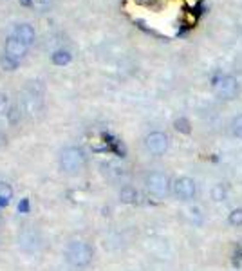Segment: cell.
<instances>
[{
    "mask_svg": "<svg viewBox=\"0 0 242 271\" xmlns=\"http://www.w3.org/2000/svg\"><path fill=\"white\" fill-rule=\"evenodd\" d=\"M7 103H9V99H7V94L0 93V114H6L9 112V109H7Z\"/></svg>",
    "mask_w": 242,
    "mask_h": 271,
    "instance_id": "obj_20",
    "label": "cell"
},
{
    "mask_svg": "<svg viewBox=\"0 0 242 271\" xmlns=\"http://www.w3.org/2000/svg\"><path fill=\"white\" fill-rule=\"evenodd\" d=\"M168 145H170V139L165 132H150L146 138H145V148L148 150L152 156H165L168 150Z\"/></svg>",
    "mask_w": 242,
    "mask_h": 271,
    "instance_id": "obj_5",
    "label": "cell"
},
{
    "mask_svg": "<svg viewBox=\"0 0 242 271\" xmlns=\"http://www.w3.org/2000/svg\"><path fill=\"white\" fill-rule=\"evenodd\" d=\"M0 221H2V214H0Z\"/></svg>",
    "mask_w": 242,
    "mask_h": 271,
    "instance_id": "obj_24",
    "label": "cell"
},
{
    "mask_svg": "<svg viewBox=\"0 0 242 271\" xmlns=\"http://www.w3.org/2000/svg\"><path fill=\"white\" fill-rule=\"evenodd\" d=\"M210 196H212V199H214L215 202H222V201H226V197H228V188H226L222 183H217V185L212 186Z\"/></svg>",
    "mask_w": 242,
    "mask_h": 271,
    "instance_id": "obj_12",
    "label": "cell"
},
{
    "mask_svg": "<svg viewBox=\"0 0 242 271\" xmlns=\"http://www.w3.org/2000/svg\"><path fill=\"white\" fill-rule=\"evenodd\" d=\"M42 99H44V85L40 81H31L20 96V105H22L25 114L33 116L40 110Z\"/></svg>",
    "mask_w": 242,
    "mask_h": 271,
    "instance_id": "obj_3",
    "label": "cell"
},
{
    "mask_svg": "<svg viewBox=\"0 0 242 271\" xmlns=\"http://www.w3.org/2000/svg\"><path fill=\"white\" fill-rule=\"evenodd\" d=\"M173 128L177 130L179 134H190L192 132V123H190V120L188 118H177L175 122H173Z\"/></svg>",
    "mask_w": 242,
    "mask_h": 271,
    "instance_id": "obj_13",
    "label": "cell"
},
{
    "mask_svg": "<svg viewBox=\"0 0 242 271\" xmlns=\"http://www.w3.org/2000/svg\"><path fill=\"white\" fill-rule=\"evenodd\" d=\"M4 143H6V138H4V136H2V134H0V148H2V147H4Z\"/></svg>",
    "mask_w": 242,
    "mask_h": 271,
    "instance_id": "obj_23",
    "label": "cell"
},
{
    "mask_svg": "<svg viewBox=\"0 0 242 271\" xmlns=\"http://www.w3.org/2000/svg\"><path fill=\"white\" fill-rule=\"evenodd\" d=\"M172 190H173V196L177 197L179 201H192L195 197V192H197V185L195 181L192 177H183L175 179V183L172 185Z\"/></svg>",
    "mask_w": 242,
    "mask_h": 271,
    "instance_id": "obj_6",
    "label": "cell"
},
{
    "mask_svg": "<svg viewBox=\"0 0 242 271\" xmlns=\"http://www.w3.org/2000/svg\"><path fill=\"white\" fill-rule=\"evenodd\" d=\"M13 36H15L17 40L22 42V44H25L27 47H31V44L35 42V29L31 27L29 24H20V25L15 27Z\"/></svg>",
    "mask_w": 242,
    "mask_h": 271,
    "instance_id": "obj_9",
    "label": "cell"
},
{
    "mask_svg": "<svg viewBox=\"0 0 242 271\" xmlns=\"http://www.w3.org/2000/svg\"><path fill=\"white\" fill-rule=\"evenodd\" d=\"M228 222L235 228H241L242 226V208H235L231 210V214L228 215Z\"/></svg>",
    "mask_w": 242,
    "mask_h": 271,
    "instance_id": "obj_16",
    "label": "cell"
},
{
    "mask_svg": "<svg viewBox=\"0 0 242 271\" xmlns=\"http://www.w3.org/2000/svg\"><path fill=\"white\" fill-rule=\"evenodd\" d=\"M13 199V188L11 185H7L4 181H0V208L7 206Z\"/></svg>",
    "mask_w": 242,
    "mask_h": 271,
    "instance_id": "obj_11",
    "label": "cell"
},
{
    "mask_svg": "<svg viewBox=\"0 0 242 271\" xmlns=\"http://www.w3.org/2000/svg\"><path fill=\"white\" fill-rule=\"evenodd\" d=\"M94 249L93 246L85 241H71L65 248V259L73 268H87V266L93 262Z\"/></svg>",
    "mask_w": 242,
    "mask_h": 271,
    "instance_id": "obj_1",
    "label": "cell"
},
{
    "mask_svg": "<svg viewBox=\"0 0 242 271\" xmlns=\"http://www.w3.org/2000/svg\"><path fill=\"white\" fill-rule=\"evenodd\" d=\"M215 91L222 99H233L239 94V81H237L235 76L231 74L220 76L215 83Z\"/></svg>",
    "mask_w": 242,
    "mask_h": 271,
    "instance_id": "obj_7",
    "label": "cell"
},
{
    "mask_svg": "<svg viewBox=\"0 0 242 271\" xmlns=\"http://www.w3.org/2000/svg\"><path fill=\"white\" fill-rule=\"evenodd\" d=\"M0 65H2V67H4L6 71H15V69H17L18 62H15V60H11L9 56H6V54H4V56L0 58Z\"/></svg>",
    "mask_w": 242,
    "mask_h": 271,
    "instance_id": "obj_18",
    "label": "cell"
},
{
    "mask_svg": "<svg viewBox=\"0 0 242 271\" xmlns=\"http://www.w3.org/2000/svg\"><path fill=\"white\" fill-rule=\"evenodd\" d=\"M29 210V201L27 199H24L20 204H18V212H27Z\"/></svg>",
    "mask_w": 242,
    "mask_h": 271,
    "instance_id": "obj_21",
    "label": "cell"
},
{
    "mask_svg": "<svg viewBox=\"0 0 242 271\" xmlns=\"http://www.w3.org/2000/svg\"><path fill=\"white\" fill-rule=\"evenodd\" d=\"M231 134L237 139H242V114L233 118V122H231Z\"/></svg>",
    "mask_w": 242,
    "mask_h": 271,
    "instance_id": "obj_17",
    "label": "cell"
},
{
    "mask_svg": "<svg viewBox=\"0 0 242 271\" xmlns=\"http://www.w3.org/2000/svg\"><path fill=\"white\" fill-rule=\"evenodd\" d=\"M31 6L38 9V11H47L51 6V0H31Z\"/></svg>",
    "mask_w": 242,
    "mask_h": 271,
    "instance_id": "obj_19",
    "label": "cell"
},
{
    "mask_svg": "<svg viewBox=\"0 0 242 271\" xmlns=\"http://www.w3.org/2000/svg\"><path fill=\"white\" fill-rule=\"evenodd\" d=\"M29 47L25 46V44H22L20 40H17L15 36H9L6 42V51H4V54L6 56H9L11 60H15V62H20L24 56H25V52H27Z\"/></svg>",
    "mask_w": 242,
    "mask_h": 271,
    "instance_id": "obj_8",
    "label": "cell"
},
{
    "mask_svg": "<svg viewBox=\"0 0 242 271\" xmlns=\"http://www.w3.org/2000/svg\"><path fill=\"white\" fill-rule=\"evenodd\" d=\"M71 62L69 51H56L52 54V64L54 65H67Z\"/></svg>",
    "mask_w": 242,
    "mask_h": 271,
    "instance_id": "obj_15",
    "label": "cell"
},
{
    "mask_svg": "<svg viewBox=\"0 0 242 271\" xmlns=\"http://www.w3.org/2000/svg\"><path fill=\"white\" fill-rule=\"evenodd\" d=\"M145 186H146V190H148L150 196L157 197V199H165V197L170 194L172 183H170V177H168L165 172L152 170V172H148L146 173V177H145Z\"/></svg>",
    "mask_w": 242,
    "mask_h": 271,
    "instance_id": "obj_4",
    "label": "cell"
},
{
    "mask_svg": "<svg viewBox=\"0 0 242 271\" xmlns=\"http://www.w3.org/2000/svg\"><path fill=\"white\" fill-rule=\"evenodd\" d=\"M120 199H121V202H125V204H134V202L138 201V190L130 185L121 186Z\"/></svg>",
    "mask_w": 242,
    "mask_h": 271,
    "instance_id": "obj_10",
    "label": "cell"
},
{
    "mask_svg": "<svg viewBox=\"0 0 242 271\" xmlns=\"http://www.w3.org/2000/svg\"><path fill=\"white\" fill-rule=\"evenodd\" d=\"M103 168H105V173H107L112 181L123 177V173H125L123 172V168H121L120 165H114V163H107V165H103Z\"/></svg>",
    "mask_w": 242,
    "mask_h": 271,
    "instance_id": "obj_14",
    "label": "cell"
},
{
    "mask_svg": "<svg viewBox=\"0 0 242 271\" xmlns=\"http://www.w3.org/2000/svg\"><path fill=\"white\" fill-rule=\"evenodd\" d=\"M85 152L80 147H67L60 154V170L67 175H76L85 167Z\"/></svg>",
    "mask_w": 242,
    "mask_h": 271,
    "instance_id": "obj_2",
    "label": "cell"
},
{
    "mask_svg": "<svg viewBox=\"0 0 242 271\" xmlns=\"http://www.w3.org/2000/svg\"><path fill=\"white\" fill-rule=\"evenodd\" d=\"M22 6H31V0H18Z\"/></svg>",
    "mask_w": 242,
    "mask_h": 271,
    "instance_id": "obj_22",
    "label": "cell"
}]
</instances>
